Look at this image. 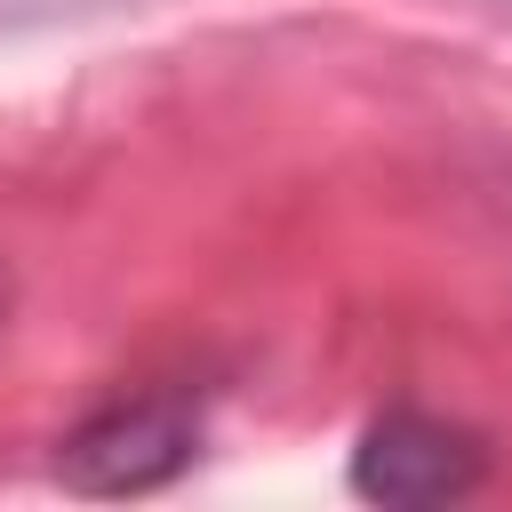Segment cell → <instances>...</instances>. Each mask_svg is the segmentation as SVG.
I'll return each instance as SVG.
<instances>
[{
	"label": "cell",
	"instance_id": "obj_1",
	"mask_svg": "<svg viewBox=\"0 0 512 512\" xmlns=\"http://www.w3.org/2000/svg\"><path fill=\"white\" fill-rule=\"evenodd\" d=\"M192 448H200V408L184 392H136L56 440V480L80 496H152L192 464Z\"/></svg>",
	"mask_w": 512,
	"mask_h": 512
},
{
	"label": "cell",
	"instance_id": "obj_2",
	"mask_svg": "<svg viewBox=\"0 0 512 512\" xmlns=\"http://www.w3.org/2000/svg\"><path fill=\"white\" fill-rule=\"evenodd\" d=\"M480 472H488L480 432H464L448 416H424V408L376 416L352 448V488L368 504H456V496L480 488Z\"/></svg>",
	"mask_w": 512,
	"mask_h": 512
},
{
	"label": "cell",
	"instance_id": "obj_3",
	"mask_svg": "<svg viewBox=\"0 0 512 512\" xmlns=\"http://www.w3.org/2000/svg\"><path fill=\"white\" fill-rule=\"evenodd\" d=\"M0 304H8V280H0Z\"/></svg>",
	"mask_w": 512,
	"mask_h": 512
}]
</instances>
